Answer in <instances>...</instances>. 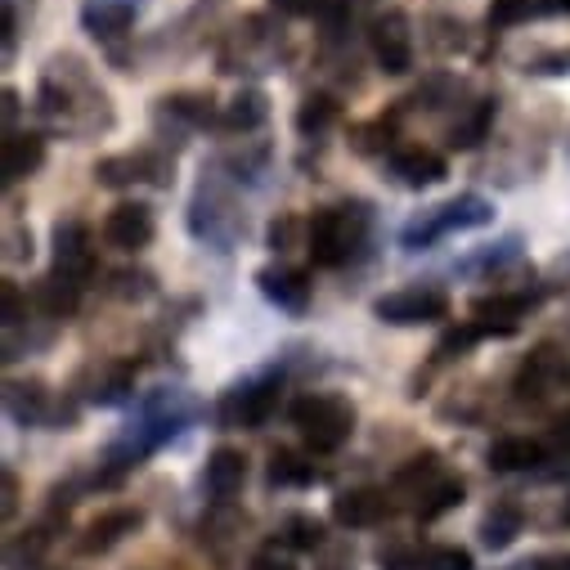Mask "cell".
Segmentation results:
<instances>
[{"label": "cell", "instance_id": "cell-29", "mask_svg": "<svg viewBox=\"0 0 570 570\" xmlns=\"http://www.w3.org/2000/svg\"><path fill=\"white\" fill-rule=\"evenodd\" d=\"M530 10H534V0H494V6H490V23L494 28H517L521 19H530Z\"/></svg>", "mask_w": 570, "mask_h": 570}, {"label": "cell", "instance_id": "cell-12", "mask_svg": "<svg viewBox=\"0 0 570 570\" xmlns=\"http://www.w3.org/2000/svg\"><path fill=\"white\" fill-rule=\"evenodd\" d=\"M386 494L382 490H346L333 499V521L337 525H351V530H368L386 517Z\"/></svg>", "mask_w": 570, "mask_h": 570}, {"label": "cell", "instance_id": "cell-17", "mask_svg": "<svg viewBox=\"0 0 570 570\" xmlns=\"http://www.w3.org/2000/svg\"><path fill=\"white\" fill-rule=\"evenodd\" d=\"M149 171H163L158 163H149L145 154H126V158H104L99 167H95V176H99V185H108V189H121V185H135V180H154Z\"/></svg>", "mask_w": 570, "mask_h": 570}, {"label": "cell", "instance_id": "cell-4", "mask_svg": "<svg viewBox=\"0 0 570 570\" xmlns=\"http://www.w3.org/2000/svg\"><path fill=\"white\" fill-rule=\"evenodd\" d=\"M373 315L382 324H395V328H413V324H436L450 315V297L441 288H400V293H386L373 302Z\"/></svg>", "mask_w": 570, "mask_h": 570}, {"label": "cell", "instance_id": "cell-22", "mask_svg": "<svg viewBox=\"0 0 570 570\" xmlns=\"http://www.w3.org/2000/svg\"><path fill=\"white\" fill-rule=\"evenodd\" d=\"M315 472H311V463H302V454H293V450H274L269 454V481L274 485H306Z\"/></svg>", "mask_w": 570, "mask_h": 570}, {"label": "cell", "instance_id": "cell-38", "mask_svg": "<svg viewBox=\"0 0 570 570\" xmlns=\"http://www.w3.org/2000/svg\"><path fill=\"white\" fill-rule=\"evenodd\" d=\"M274 6H283V10H293V14H302V10H311V0H274Z\"/></svg>", "mask_w": 570, "mask_h": 570}, {"label": "cell", "instance_id": "cell-34", "mask_svg": "<svg viewBox=\"0 0 570 570\" xmlns=\"http://www.w3.org/2000/svg\"><path fill=\"white\" fill-rule=\"evenodd\" d=\"M252 570H297V566L283 561V557H274V552H261V557L252 561Z\"/></svg>", "mask_w": 570, "mask_h": 570}, {"label": "cell", "instance_id": "cell-2", "mask_svg": "<svg viewBox=\"0 0 570 570\" xmlns=\"http://www.w3.org/2000/svg\"><path fill=\"white\" fill-rule=\"evenodd\" d=\"M364 238V212L360 207H324L311 220V256L315 265H342Z\"/></svg>", "mask_w": 570, "mask_h": 570}, {"label": "cell", "instance_id": "cell-11", "mask_svg": "<svg viewBox=\"0 0 570 570\" xmlns=\"http://www.w3.org/2000/svg\"><path fill=\"white\" fill-rule=\"evenodd\" d=\"M243 481H247V459H243V450H234V445L212 450L207 472H203L207 494H212V499H234V494L243 490Z\"/></svg>", "mask_w": 570, "mask_h": 570}, {"label": "cell", "instance_id": "cell-23", "mask_svg": "<svg viewBox=\"0 0 570 570\" xmlns=\"http://www.w3.org/2000/svg\"><path fill=\"white\" fill-rule=\"evenodd\" d=\"M525 306H530V297H481L472 311L485 320V324H503V328H517V320L525 315Z\"/></svg>", "mask_w": 570, "mask_h": 570}, {"label": "cell", "instance_id": "cell-26", "mask_svg": "<svg viewBox=\"0 0 570 570\" xmlns=\"http://www.w3.org/2000/svg\"><path fill=\"white\" fill-rule=\"evenodd\" d=\"M557 368H561V364H557V351H552V346L534 351V355L525 360V368H521V391H525V395H530V386L539 391V386H543V377H552Z\"/></svg>", "mask_w": 570, "mask_h": 570}, {"label": "cell", "instance_id": "cell-9", "mask_svg": "<svg viewBox=\"0 0 570 570\" xmlns=\"http://www.w3.org/2000/svg\"><path fill=\"white\" fill-rule=\"evenodd\" d=\"M135 14H139V0H86V6H81V23L99 41L121 37L135 23Z\"/></svg>", "mask_w": 570, "mask_h": 570}, {"label": "cell", "instance_id": "cell-33", "mask_svg": "<svg viewBox=\"0 0 570 570\" xmlns=\"http://www.w3.org/2000/svg\"><path fill=\"white\" fill-rule=\"evenodd\" d=\"M534 72H543V77L570 72V50H548V55H539V59H534Z\"/></svg>", "mask_w": 570, "mask_h": 570}, {"label": "cell", "instance_id": "cell-1", "mask_svg": "<svg viewBox=\"0 0 570 570\" xmlns=\"http://www.w3.org/2000/svg\"><path fill=\"white\" fill-rule=\"evenodd\" d=\"M293 422L302 426V436L315 454H333L355 432V409L337 395H306L293 404Z\"/></svg>", "mask_w": 570, "mask_h": 570}, {"label": "cell", "instance_id": "cell-30", "mask_svg": "<svg viewBox=\"0 0 570 570\" xmlns=\"http://www.w3.org/2000/svg\"><path fill=\"white\" fill-rule=\"evenodd\" d=\"M426 570H472V552H463V548H436V552H426Z\"/></svg>", "mask_w": 570, "mask_h": 570}, {"label": "cell", "instance_id": "cell-18", "mask_svg": "<svg viewBox=\"0 0 570 570\" xmlns=\"http://www.w3.org/2000/svg\"><path fill=\"white\" fill-rule=\"evenodd\" d=\"M265 117H269V104H265L261 90H238L229 99V108H225V126L229 130H256Z\"/></svg>", "mask_w": 570, "mask_h": 570}, {"label": "cell", "instance_id": "cell-27", "mask_svg": "<svg viewBox=\"0 0 570 570\" xmlns=\"http://www.w3.org/2000/svg\"><path fill=\"white\" fill-rule=\"evenodd\" d=\"M288 543L297 548V552H315L320 543H324V521H315V517H293L288 521Z\"/></svg>", "mask_w": 570, "mask_h": 570}, {"label": "cell", "instance_id": "cell-21", "mask_svg": "<svg viewBox=\"0 0 570 570\" xmlns=\"http://www.w3.org/2000/svg\"><path fill=\"white\" fill-rule=\"evenodd\" d=\"M333 121H337V104H333L328 95L302 99V108H297V130H302V135H320V130H328Z\"/></svg>", "mask_w": 570, "mask_h": 570}, {"label": "cell", "instance_id": "cell-35", "mask_svg": "<svg viewBox=\"0 0 570 570\" xmlns=\"http://www.w3.org/2000/svg\"><path fill=\"white\" fill-rule=\"evenodd\" d=\"M552 436H557V450H566V454H570V413H561V417H557V432H552Z\"/></svg>", "mask_w": 570, "mask_h": 570}, {"label": "cell", "instance_id": "cell-13", "mask_svg": "<svg viewBox=\"0 0 570 570\" xmlns=\"http://www.w3.org/2000/svg\"><path fill=\"white\" fill-rule=\"evenodd\" d=\"M391 171H395V176H400L409 189L441 185V180L450 176L445 158H441V154H432V149H400V154L391 158Z\"/></svg>", "mask_w": 570, "mask_h": 570}, {"label": "cell", "instance_id": "cell-39", "mask_svg": "<svg viewBox=\"0 0 570 570\" xmlns=\"http://www.w3.org/2000/svg\"><path fill=\"white\" fill-rule=\"evenodd\" d=\"M561 521H566V525H570V503H566V512H561Z\"/></svg>", "mask_w": 570, "mask_h": 570}, {"label": "cell", "instance_id": "cell-7", "mask_svg": "<svg viewBox=\"0 0 570 570\" xmlns=\"http://www.w3.org/2000/svg\"><path fill=\"white\" fill-rule=\"evenodd\" d=\"M154 229L158 225H154V212L145 203H121L104 220V243L117 252H139V247L154 243Z\"/></svg>", "mask_w": 570, "mask_h": 570}, {"label": "cell", "instance_id": "cell-37", "mask_svg": "<svg viewBox=\"0 0 570 570\" xmlns=\"http://www.w3.org/2000/svg\"><path fill=\"white\" fill-rule=\"evenodd\" d=\"M534 570H570V557H543Z\"/></svg>", "mask_w": 570, "mask_h": 570}, {"label": "cell", "instance_id": "cell-16", "mask_svg": "<svg viewBox=\"0 0 570 570\" xmlns=\"http://www.w3.org/2000/svg\"><path fill=\"white\" fill-rule=\"evenodd\" d=\"M46 163V139L41 135H10L6 139V180H23Z\"/></svg>", "mask_w": 570, "mask_h": 570}, {"label": "cell", "instance_id": "cell-40", "mask_svg": "<svg viewBox=\"0 0 570 570\" xmlns=\"http://www.w3.org/2000/svg\"><path fill=\"white\" fill-rule=\"evenodd\" d=\"M561 6H570V0H561Z\"/></svg>", "mask_w": 570, "mask_h": 570}, {"label": "cell", "instance_id": "cell-31", "mask_svg": "<svg viewBox=\"0 0 570 570\" xmlns=\"http://www.w3.org/2000/svg\"><path fill=\"white\" fill-rule=\"evenodd\" d=\"M167 108L189 117V121H207L212 117V99H203V95H176V99H167Z\"/></svg>", "mask_w": 570, "mask_h": 570}, {"label": "cell", "instance_id": "cell-15", "mask_svg": "<svg viewBox=\"0 0 570 570\" xmlns=\"http://www.w3.org/2000/svg\"><path fill=\"white\" fill-rule=\"evenodd\" d=\"M543 454L548 450L539 441H530V436H503V441L490 445V468L494 472H530V468L543 463Z\"/></svg>", "mask_w": 570, "mask_h": 570}, {"label": "cell", "instance_id": "cell-14", "mask_svg": "<svg viewBox=\"0 0 570 570\" xmlns=\"http://www.w3.org/2000/svg\"><path fill=\"white\" fill-rule=\"evenodd\" d=\"M278 404V386L274 382H252L243 391H234V400L225 404V417L229 422H243V426H261Z\"/></svg>", "mask_w": 570, "mask_h": 570}, {"label": "cell", "instance_id": "cell-25", "mask_svg": "<svg viewBox=\"0 0 570 570\" xmlns=\"http://www.w3.org/2000/svg\"><path fill=\"white\" fill-rule=\"evenodd\" d=\"M490 117H494V99H485V104L468 117V126H454V139H450V145H454V149H472V145H481Z\"/></svg>", "mask_w": 570, "mask_h": 570}, {"label": "cell", "instance_id": "cell-19", "mask_svg": "<svg viewBox=\"0 0 570 570\" xmlns=\"http://www.w3.org/2000/svg\"><path fill=\"white\" fill-rule=\"evenodd\" d=\"M521 534V508H512V503H499L485 521H481V539H485V548H508L512 539Z\"/></svg>", "mask_w": 570, "mask_h": 570}, {"label": "cell", "instance_id": "cell-20", "mask_svg": "<svg viewBox=\"0 0 570 570\" xmlns=\"http://www.w3.org/2000/svg\"><path fill=\"white\" fill-rule=\"evenodd\" d=\"M6 404H10V413H14L19 422H37V417L46 413V386H41V382H10Z\"/></svg>", "mask_w": 570, "mask_h": 570}, {"label": "cell", "instance_id": "cell-32", "mask_svg": "<svg viewBox=\"0 0 570 570\" xmlns=\"http://www.w3.org/2000/svg\"><path fill=\"white\" fill-rule=\"evenodd\" d=\"M126 391H130V368H112V377L104 386H95V400L99 404H117Z\"/></svg>", "mask_w": 570, "mask_h": 570}, {"label": "cell", "instance_id": "cell-6", "mask_svg": "<svg viewBox=\"0 0 570 570\" xmlns=\"http://www.w3.org/2000/svg\"><path fill=\"white\" fill-rule=\"evenodd\" d=\"M368 41H373V59L382 63V72L400 77V72H409V68H413V37H409V19H404L400 10H391V14L373 19Z\"/></svg>", "mask_w": 570, "mask_h": 570}, {"label": "cell", "instance_id": "cell-36", "mask_svg": "<svg viewBox=\"0 0 570 570\" xmlns=\"http://www.w3.org/2000/svg\"><path fill=\"white\" fill-rule=\"evenodd\" d=\"M14 320H19V288L6 283V324H14Z\"/></svg>", "mask_w": 570, "mask_h": 570}, {"label": "cell", "instance_id": "cell-24", "mask_svg": "<svg viewBox=\"0 0 570 570\" xmlns=\"http://www.w3.org/2000/svg\"><path fill=\"white\" fill-rule=\"evenodd\" d=\"M459 503H463V481H441L432 494H426V503H417V517L422 521H436L441 512H450Z\"/></svg>", "mask_w": 570, "mask_h": 570}, {"label": "cell", "instance_id": "cell-10", "mask_svg": "<svg viewBox=\"0 0 570 570\" xmlns=\"http://www.w3.org/2000/svg\"><path fill=\"white\" fill-rule=\"evenodd\" d=\"M139 525H145V512L139 508H112V512H104V517H95L90 521V530H86V539H81V552H108V548H117L126 534H135Z\"/></svg>", "mask_w": 570, "mask_h": 570}, {"label": "cell", "instance_id": "cell-28", "mask_svg": "<svg viewBox=\"0 0 570 570\" xmlns=\"http://www.w3.org/2000/svg\"><path fill=\"white\" fill-rule=\"evenodd\" d=\"M41 302H46V311L50 315H72V306H77V283H68V278H50L46 283V293H41Z\"/></svg>", "mask_w": 570, "mask_h": 570}, {"label": "cell", "instance_id": "cell-3", "mask_svg": "<svg viewBox=\"0 0 570 570\" xmlns=\"http://www.w3.org/2000/svg\"><path fill=\"white\" fill-rule=\"evenodd\" d=\"M490 220H494V207H490L485 198H476V194H463V198L436 207L426 220H413V225L404 229V247H432L441 234H454V229H481V225H490Z\"/></svg>", "mask_w": 570, "mask_h": 570}, {"label": "cell", "instance_id": "cell-8", "mask_svg": "<svg viewBox=\"0 0 570 570\" xmlns=\"http://www.w3.org/2000/svg\"><path fill=\"white\" fill-rule=\"evenodd\" d=\"M256 288H261V297L265 302H274L278 311H306V302H311V283H306V274L302 269H288V265H269V269H261L256 274Z\"/></svg>", "mask_w": 570, "mask_h": 570}, {"label": "cell", "instance_id": "cell-5", "mask_svg": "<svg viewBox=\"0 0 570 570\" xmlns=\"http://www.w3.org/2000/svg\"><path fill=\"white\" fill-rule=\"evenodd\" d=\"M55 274L68 283H90L95 274V252H90V229L81 220H63L55 225Z\"/></svg>", "mask_w": 570, "mask_h": 570}]
</instances>
